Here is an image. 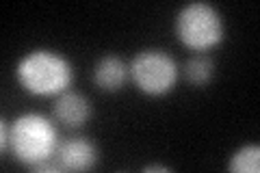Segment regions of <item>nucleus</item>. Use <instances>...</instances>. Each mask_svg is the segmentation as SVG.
I'll list each match as a JSON object with an SVG mask.
<instances>
[{
	"instance_id": "obj_1",
	"label": "nucleus",
	"mask_w": 260,
	"mask_h": 173,
	"mask_svg": "<svg viewBox=\"0 0 260 173\" xmlns=\"http://www.w3.org/2000/svg\"><path fill=\"white\" fill-rule=\"evenodd\" d=\"M20 87L30 95H61L70 89L74 72L70 61L54 50H32L15 67Z\"/></svg>"
},
{
	"instance_id": "obj_2",
	"label": "nucleus",
	"mask_w": 260,
	"mask_h": 173,
	"mask_svg": "<svg viewBox=\"0 0 260 173\" xmlns=\"http://www.w3.org/2000/svg\"><path fill=\"white\" fill-rule=\"evenodd\" d=\"M59 143L61 139L54 123L44 115L26 113L11 121L9 152L26 167H35L48 158H54Z\"/></svg>"
},
{
	"instance_id": "obj_3",
	"label": "nucleus",
	"mask_w": 260,
	"mask_h": 173,
	"mask_svg": "<svg viewBox=\"0 0 260 173\" xmlns=\"http://www.w3.org/2000/svg\"><path fill=\"white\" fill-rule=\"evenodd\" d=\"M176 37L182 46L195 52H206L219 46L225 37L223 18L208 3H191L176 18Z\"/></svg>"
},
{
	"instance_id": "obj_4",
	"label": "nucleus",
	"mask_w": 260,
	"mask_h": 173,
	"mask_svg": "<svg viewBox=\"0 0 260 173\" xmlns=\"http://www.w3.org/2000/svg\"><path fill=\"white\" fill-rule=\"evenodd\" d=\"M128 70L133 85L150 97L167 95L178 82V65L162 50H141Z\"/></svg>"
},
{
	"instance_id": "obj_5",
	"label": "nucleus",
	"mask_w": 260,
	"mask_h": 173,
	"mask_svg": "<svg viewBox=\"0 0 260 173\" xmlns=\"http://www.w3.org/2000/svg\"><path fill=\"white\" fill-rule=\"evenodd\" d=\"M54 160L61 171H89L98 162V147L87 136H70L59 143Z\"/></svg>"
},
{
	"instance_id": "obj_6",
	"label": "nucleus",
	"mask_w": 260,
	"mask_h": 173,
	"mask_svg": "<svg viewBox=\"0 0 260 173\" xmlns=\"http://www.w3.org/2000/svg\"><path fill=\"white\" fill-rule=\"evenodd\" d=\"M52 115L65 128H80L91 117V104H89L85 95H80L76 91H65L61 95H56Z\"/></svg>"
},
{
	"instance_id": "obj_7",
	"label": "nucleus",
	"mask_w": 260,
	"mask_h": 173,
	"mask_svg": "<svg viewBox=\"0 0 260 173\" xmlns=\"http://www.w3.org/2000/svg\"><path fill=\"white\" fill-rule=\"evenodd\" d=\"M130 78V70L126 63L115 54H107L95 63L93 70V82L95 87L104 93H117L124 89V85Z\"/></svg>"
},
{
	"instance_id": "obj_8",
	"label": "nucleus",
	"mask_w": 260,
	"mask_h": 173,
	"mask_svg": "<svg viewBox=\"0 0 260 173\" xmlns=\"http://www.w3.org/2000/svg\"><path fill=\"white\" fill-rule=\"evenodd\" d=\"M215 76V61L208 54H195L184 65V78L195 87L208 85Z\"/></svg>"
},
{
	"instance_id": "obj_9",
	"label": "nucleus",
	"mask_w": 260,
	"mask_h": 173,
	"mask_svg": "<svg viewBox=\"0 0 260 173\" xmlns=\"http://www.w3.org/2000/svg\"><path fill=\"white\" fill-rule=\"evenodd\" d=\"M228 169L234 173H258L260 171V147L254 145H243L230 156Z\"/></svg>"
},
{
	"instance_id": "obj_10",
	"label": "nucleus",
	"mask_w": 260,
	"mask_h": 173,
	"mask_svg": "<svg viewBox=\"0 0 260 173\" xmlns=\"http://www.w3.org/2000/svg\"><path fill=\"white\" fill-rule=\"evenodd\" d=\"M0 150H3L5 154L9 152V141H11V123H7L3 119V123H0Z\"/></svg>"
},
{
	"instance_id": "obj_11",
	"label": "nucleus",
	"mask_w": 260,
	"mask_h": 173,
	"mask_svg": "<svg viewBox=\"0 0 260 173\" xmlns=\"http://www.w3.org/2000/svg\"><path fill=\"white\" fill-rule=\"evenodd\" d=\"M143 171H148V173H152V171H172V169H169V167H165V164H148V167H145Z\"/></svg>"
}]
</instances>
